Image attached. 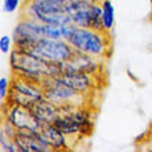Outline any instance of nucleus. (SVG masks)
I'll return each instance as SVG.
<instances>
[{
  "mask_svg": "<svg viewBox=\"0 0 152 152\" xmlns=\"http://www.w3.org/2000/svg\"><path fill=\"white\" fill-rule=\"evenodd\" d=\"M73 28H75L73 24H42L43 36L50 37V39L68 40Z\"/></svg>",
  "mask_w": 152,
  "mask_h": 152,
  "instance_id": "nucleus-15",
  "label": "nucleus"
},
{
  "mask_svg": "<svg viewBox=\"0 0 152 152\" xmlns=\"http://www.w3.org/2000/svg\"><path fill=\"white\" fill-rule=\"evenodd\" d=\"M10 84H11V82L8 80V77H6V76L0 77V100H1V104H4V101H6V98L8 96Z\"/></svg>",
  "mask_w": 152,
  "mask_h": 152,
  "instance_id": "nucleus-18",
  "label": "nucleus"
},
{
  "mask_svg": "<svg viewBox=\"0 0 152 152\" xmlns=\"http://www.w3.org/2000/svg\"><path fill=\"white\" fill-rule=\"evenodd\" d=\"M12 36H7L3 35L0 37V51L1 54H10L11 53V46H12Z\"/></svg>",
  "mask_w": 152,
  "mask_h": 152,
  "instance_id": "nucleus-19",
  "label": "nucleus"
},
{
  "mask_svg": "<svg viewBox=\"0 0 152 152\" xmlns=\"http://www.w3.org/2000/svg\"><path fill=\"white\" fill-rule=\"evenodd\" d=\"M71 21L75 26L79 28H88L94 31H105L102 22V8L101 3L84 6L71 14Z\"/></svg>",
  "mask_w": 152,
  "mask_h": 152,
  "instance_id": "nucleus-9",
  "label": "nucleus"
},
{
  "mask_svg": "<svg viewBox=\"0 0 152 152\" xmlns=\"http://www.w3.org/2000/svg\"><path fill=\"white\" fill-rule=\"evenodd\" d=\"M101 8H102V22L104 29L107 32H112L115 26V8L111 0H101Z\"/></svg>",
  "mask_w": 152,
  "mask_h": 152,
  "instance_id": "nucleus-16",
  "label": "nucleus"
},
{
  "mask_svg": "<svg viewBox=\"0 0 152 152\" xmlns=\"http://www.w3.org/2000/svg\"><path fill=\"white\" fill-rule=\"evenodd\" d=\"M43 97L44 93L42 84L14 75L11 79V84H10V91H8L4 104H17L31 109Z\"/></svg>",
  "mask_w": 152,
  "mask_h": 152,
  "instance_id": "nucleus-4",
  "label": "nucleus"
},
{
  "mask_svg": "<svg viewBox=\"0 0 152 152\" xmlns=\"http://www.w3.org/2000/svg\"><path fill=\"white\" fill-rule=\"evenodd\" d=\"M31 109H32L33 115L36 116L42 123H53L56 120V118L58 116V112H60L58 107L56 104L50 102L44 97L37 101Z\"/></svg>",
  "mask_w": 152,
  "mask_h": 152,
  "instance_id": "nucleus-14",
  "label": "nucleus"
},
{
  "mask_svg": "<svg viewBox=\"0 0 152 152\" xmlns=\"http://www.w3.org/2000/svg\"><path fill=\"white\" fill-rule=\"evenodd\" d=\"M53 123L71 140L86 138L93 133L94 120L91 112L83 105H62Z\"/></svg>",
  "mask_w": 152,
  "mask_h": 152,
  "instance_id": "nucleus-1",
  "label": "nucleus"
},
{
  "mask_svg": "<svg viewBox=\"0 0 152 152\" xmlns=\"http://www.w3.org/2000/svg\"><path fill=\"white\" fill-rule=\"evenodd\" d=\"M3 120L12 124L17 130H32L40 132L42 122L33 115L32 109L17 104H3Z\"/></svg>",
  "mask_w": 152,
  "mask_h": 152,
  "instance_id": "nucleus-8",
  "label": "nucleus"
},
{
  "mask_svg": "<svg viewBox=\"0 0 152 152\" xmlns=\"http://www.w3.org/2000/svg\"><path fill=\"white\" fill-rule=\"evenodd\" d=\"M151 1H152V0H151Z\"/></svg>",
  "mask_w": 152,
  "mask_h": 152,
  "instance_id": "nucleus-23",
  "label": "nucleus"
},
{
  "mask_svg": "<svg viewBox=\"0 0 152 152\" xmlns=\"http://www.w3.org/2000/svg\"><path fill=\"white\" fill-rule=\"evenodd\" d=\"M68 42L75 51L97 57L100 60L108 58L112 50L111 32L107 31H94L75 26L69 35Z\"/></svg>",
  "mask_w": 152,
  "mask_h": 152,
  "instance_id": "nucleus-2",
  "label": "nucleus"
},
{
  "mask_svg": "<svg viewBox=\"0 0 152 152\" xmlns=\"http://www.w3.org/2000/svg\"><path fill=\"white\" fill-rule=\"evenodd\" d=\"M39 56L42 60L47 62H65L68 61L75 53L73 47L69 44L68 40L64 39H50V37H42L35 43L31 50Z\"/></svg>",
  "mask_w": 152,
  "mask_h": 152,
  "instance_id": "nucleus-6",
  "label": "nucleus"
},
{
  "mask_svg": "<svg viewBox=\"0 0 152 152\" xmlns=\"http://www.w3.org/2000/svg\"><path fill=\"white\" fill-rule=\"evenodd\" d=\"M144 151H149V152H152V141H148V142H147V144L144 145Z\"/></svg>",
  "mask_w": 152,
  "mask_h": 152,
  "instance_id": "nucleus-21",
  "label": "nucleus"
},
{
  "mask_svg": "<svg viewBox=\"0 0 152 152\" xmlns=\"http://www.w3.org/2000/svg\"><path fill=\"white\" fill-rule=\"evenodd\" d=\"M0 151L1 152H20L15 141L0 130Z\"/></svg>",
  "mask_w": 152,
  "mask_h": 152,
  "instance_id": "nucleus-17",
  "label": "nucleus"
},
{
  "mask_svg": "<svg viewBox=\"0 0 152 152\" xmlns=\"http://www.w3.org/2000/svg\"><path fill=\"white\" fill-rule=\"evenodd\" d=\"M43 37L42 24L26 15H21L12 31V42L15 48L31 51L39 39Z\"/></svg>",
  "mask_w": 152,
  "mask_h": 152,
  "instance_id": "nucleus-7",
  "label": "nucleus"
},
{
  "mask_svg": "<svg viewBox=\"0 0 152 152\" xmlns=\"http://www.w3.org/2000/svg\"><path fill=\"white\" fill-rule=\"evenodd\" d=\"M14 141L20 152H53V148L46 142L40 132L17 130Z\"/></svg>",
  "mask_w": 152,
  "mask_h": 152,
  "instance_id": "nucleus-11",
  "label": "nucleus"
},
{
  "mask_svg": "<svg viewBox=\"0 0 152 152\" xmlns=\"http://www.w3.org/2000/svg\"><path fill=\"white\" fill-rule=\"evenodd\" d=\"M40 134L53 148V151H66L73 145L71 138L61 132L54 123H43L40 129Z\"/></svg>",
  "mask_w": 152,
  "mask_h": 152,
  "instance_id": "nucleus-13",
  "label": "nucleus"
},
{
  "mask_svg": "<svg viewBox=\"0 0 152 152\" xmlns=\"http://www.w3.org/2000/svg\"><path fill=\"white\" fill-rule=\"evenodd\" d=\"M44 93V98H47L50 102L56 104L57 107L62 105H83L84 97L83 94L73 90L69 84L58 77H46L42 83Z\"/></svg>",
  "mask_w": 152,
  "mask_h": 152,
  "instance_id": "nucleus-5",
  "label": "nucleus"
},
{
  "mask_svg": "<svg viewBox=\"0 0 152 152\" xmlns=\"http://www.w3.org/2000/svg\"><path fill=\"white\" fill-rule=\"evenodd\" d=\"M61 79L77 93L87 96L96 86L97 76L86 72H79V71H65L61 75Z\"/></svg>",
  "mask_w": 152,
  "mask_h": 152,
  "instance_id": "nucleus-12",
  "label": "nucleus"
},
{
  "mask_svg": "<svg viewBox=\"0 0 152 152\" xmlns=\"http://www.w3.org/2000/svg\"><path fill=\"white\" fill-rule=\"evenodd\" d=\"M26 1H44V0H26Z\"/></svg>",
  "mask_w": 152,
  "mask_h": 152,
  "instance_id": "nucleus-22",
  "label": "nucleus"
},
{
  "mask_svg": "<svg viewBox=\"0 0 152 152\" xmlns=\"http://www.w3.org/2000/svg\"><path fill=\"white\" fill-rule=\"evenodd\" d=\"M21 4V0H3V11L7 14L15 12Z\"/></svg>",
  "mask_w": 152,
  "mask_h": 152,
  "instance_id": "nucleus-20",
  "label": "nucleus"
},
{
  "mask_svg": "<svg viewBox=\"0 0 152 152\" xmlns=\"http://www.w3.org/2000/svg\"><path fill=\"white\" fill-rule=\"evenodd\" d=\"M10 68L12 75L42 84L48 75V62L32 51L14 48L10 53Z\"/></svg>",
  "mask_w": 152,
  "mask_h": 152,
  "instance_id": "nucleus-3",
  "label": "nucleus"
},
{
  "mask_svg": "<svg viewBox=\"0 0 152 152\" xmlns=\"http://www.w3.org/2000/svg\"><path fill=\"white\" fill-rule=\"evenodd\" d=\"M62 66H64V72L79 71V72H86L94 76L102 73V60L79 51H75L68 61L62 62Z\"/></svg>",
  "mask_w": 152,
  "mask_h": 152,
  "instance_id": "nucleus-10",
  "label": "nucleus"
}]
</instances>
